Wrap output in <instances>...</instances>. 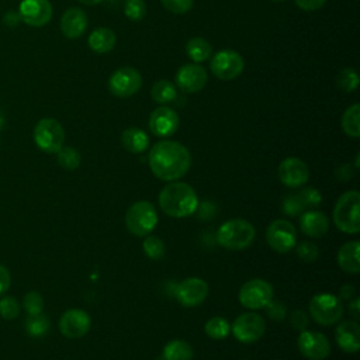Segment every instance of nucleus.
<instances>
[{
	"label": "nucleus",
	"mask_w": 360,
	"mask_h": 360,
	"mask_svg": "<svg viewBox=\"0 0 360 360\" xmlns=\"http://www.w3.org/2000/svg\"><path fill=\"white\" fill-rule=\"evenodd\" d=\"M359 298H353L349 301V314L352 315L353 321H359L360 318V309H359Z\"/></svg>",
	"instance_id": "nucleus-47"
},
{
	"label": "nucleus",
	"mask_w": 360,
	"mask_h": 360,
	"mask_svg": "<svg viewBox=\"0 0 360 360\" xmlns=\"http://www.w3.org/2000/svg\"><path fill=\"white\" fill-rule=\"evenodd\" d=\"M91 326L90 315L79 308L68 309L59 319V330L69 339H79L84 336Z\"/></svg>",
	"instance_id": "nucleus-15"
},
{
	"label": "nucleus",
	"mask_w": 360,
	"mask_h": 360,
	"mask_svg": "<svg viewBox=\"0 0 360 360\" xmlns=\"http://www.w3.org/2000/svg\"><path fill=\"white\" fill-rule=\"evenodd\" d=\"M338 346L346 353H356L360 347V326L357 321H342L335 330Z\"/></svg>",
	"instance_id": "nucleus-20"
},
{
	"label": "nucleus",
	"mask_w": 360,
	"mask_h": 360,
	"mask_svg": "<svg viewBox=\"0 0 360 360\" xmlns=\"http://www.w3.org/2000/svg\"><path fill=\"white\" fill-rule=\"evenodd\" d=\"M22 305L28 315H37V314H41L44 309V298L39 292L31 291L24 295Z\"/></svg>",
	"instance_id": "nucleus-36"
},
{
	"label": "nucleus",
	"mask_w": 360,
	"mask_h": 360,
	"mask_svg": "<svg viewBox=\"0 0 360 360\" xmlns=\"http://www.w3.org/2000/svg\"><path fill=\"white\" fill-rule=\"evenodd\" d=\"M359 117H360V105L353 104L350 105L342 117V128L346 135L352 138H359L360 135V124H359Z\"/></svg>",
	"instance_id": "nucleus-29"
},
{
	"label": "nucleus",
	"mask_w": 360,
	"mask_h": 360,
	"mask_svg": "<svg viewBox=\"0 0 360 360\" xmlns=\"http://www.w3.org/2000/svg\"><path fill=\"white\" fill-rule=\"evenodd\" d=\"M115 32L107 27H100L91 31L89 35V46L96 53H107L114 49L115 46Z\"/></svg>",
	"instance_id": "nucleus-24"
},
{
	"label": "nucleus",
	"mask_w": 360,
	"mask_h": 360,
	"mask_svg": "<svg viewBox=\"0 0 360 360\" xmlns=\"http://www.w3.org/2000/svg\"><path fill=\"white\" fill-rule=\"evenodd\" d=\"M297 194H298L305 211L319 207V204L322 201L321 193L316 188H312V187H305L304 190H300Z\"/></svg>",
	"instance_id": "nucleus-35"
},
{
	"label": "nucleus",
	"mask_w": 360,
	"mask_h": 360,
	"mask_svg": "<svg viewBox=\"0 0 360 360\" xmlns=\"http://www.w3.org/2000/svg\"><path fill=\"white\" fill-rule=\"evenodd\" d=\"M273 1H285V0H273Z\"/></svg>",
	"instance_id": "nucleus-49"
},
{
	"label": "nucleus",
	"mask_w": 360,
	"mask_h": 360,
	"mask_svg": "<svg viewBox=\"0 0 360 360\" xmlns=\"http://www.w3.org/2000/svg\"><path fill=\"white\" fill-rule=\"evenodd\" d=\"M297 255L301 260L307 262V263H311L314 260L318 259V255H319V249L318 246L311 242V240H302L297 245Z\"/></svg>",
	"instance_id": "nucleus-40"
},
{
	"label": "nucleus",
	"mask_w": 360,
	"mask_h": 360,
	"mask_svg": "<svg viewBox=\"0 0 360 360\" xmlns=\"http://www.w3.org/2000/svg\"><path fill=\"white\" fill-rule=\"evenodd\" d=\"M290 323H291V326L294 329L301 332V330H304L308 326L309 319H308V315L302 309H295L290 315Z\"/></svg>",
	"instance_id": "nucleus-43"
},
{
	"label": "nucleus",
	"mask_w": 360,
	"mask_h": 360,
	"mask_svg": "<svg viewBox=\"0 0 360 360\" xmlns=\"http://www.w3.org/2000/svg\"><path fill=\"white\" fill-rule=\"evenodd\" d=\"M336 84L338 87L345 91V93H350L354 91L359 86V75L354 69L352 68H345L339 72L338 77H336Z\"/></svg>",
	"instance_id": "nucleus-34"
},
{
	"label": "nucleus",
	"mask_w": 360,
	"mask_h": 360,
	"mask_svg": "<svg viewBox=\"0 0 360 360\" xmlns=\"http://www.w3.org/2000/svg\"><path fill=\"white\" fill-rule=\"evenodd\" d=\"M49 329V318L46 315L37 314V315H30L25 321V330L30 336H44Z\"/></svg>",
	"instance_id": "nucleus-33"
},
{
	"label": "nucleus",
	"mask_w": 360,
	"mask_h": 360,
	"mask_svg": "<svg viewBox=\"0 0 360 360\" xmlns=\"http://www.w3.org/2000/svg\"><path fill=\"white\" fill-rule=\"evenodd\" d=\"M267 245L277 253H288L297 242V232L288 219H274L266 229Z\"/></svg>",
	"instance_id": "nucleus-10"
},
{
	"label": "nucleus",
	"mask_w": 360,
	"mask_h": 360,
	"mask_svg": "<svg viewBox=\"0 0 360 360\" xmlns=\"http://www.w3.org/2000/svg\"><path fill=\"white\" fill-rule=\"evenodd\" d=\"M280 181L291 188H298L308 181L309 170L304 160L300 158H285L277 169Z\"/></svg>",
	"instance_id": "nucleus-16"
},
{
	"label": "nucleus",
	"mask_w": 360,
	"mask_h": 360,
	"mask_svg": "<svg viewBox=\"0 0 360 360\" xmlns=\"http://www.w3.org/2000/svg\"><path fill=\"white\" fill-rule=\"evenodd\" d=\"M125 15L132 21H141L146 14V4L143 0H127L124 4Z\"/></svg>",
	"instance_id": "nucleus-37"
},
{
	"label": "nucleus",
	"mask_w": 360,
	"mask_h": 360,
	"mask_svg": "<svg viewBox=\"0 0 360 360\" xmlns=\"http://www.w3.org/2000/svg\"><path fill=\"white\" fill-rule=\"evenodd\" d=\"M256 231L253 225L243 218H232L221 224L217 231V242L228 250H242L255 240Z\"/></svg>",
	"instance_id": "nucleus-3"
},
{
	"label": "nucleus",
	"mask_w": 360,
	"mask_h": 360,
	"mask_svg": "<svg viewBox=\"0 0 360 360\" xmlns=\"http://www.w3.org/2000/svg\"><path fill=\"white\" fill-rule=\"evenodd\" d=\"M354 297V287L352 284H345L339 290V300L350 301Z\"/></svg>",
	"instance_id": "nucleus-46"
},
{
	"label": "nucleus",
	"mask_w": 360,
	"mask_h": 360,
	"mask_svg": "<svg viewBox=\"0 0 360 360\" xmlns=\"http://www.w3.org/2000/svg\"><path fill=\"white\" fill-rule=\"evenodd\" d=\"M274 360H280V359H274Z\"/></svg>",
	"instance_id": "nucleus-51"
},
{
	"label": "nucleus",
	"mask_w": 360,
	"mask_h": 360,
	"mask_svg": "<svg viewBox=\"0 0 360 360\" xmlns=\"http://www.w3.org/2000/svg\"><path fill=\"white\" fill-rule=\"evenodd\" d=\"M20 17L31 27H42L52 17V6L48 0H22L20 4Z\"/></svg>",
	"instance_id": "nucleus-19"
},
{
	"label": "nucleus",
	"mask_w": 360,
	"mask_h": 360,
	"mask_svg": "<svg viewBox=\"0 0 360 360\" xmlns=\"http://www.w3.org/2000/svg\"><path fill=\"white\" fill-rule=\"evenodd\" d=\"M10 283H11L10 271L3 264H0V295L8 290Z\"/></svg>",
	"instance_id": "nucleus-45"
},
{
	"label": "nucleus",
	"mask_w": 360,
	"mask_h": 360,
	"mask_svg": "<svg viewBox=\"0 0 360 360\" xmlns=\"http://www.w3.org/2000/svg\"><path fill=\"white\" fill-rule=\"evenodd\" d=\"M208 295V284L198 277H188L180 281L174 290V297L183 307H197L205 301Z\"/></svg>",
	"instance_id": "nucleus-14"
},
{
	"label": "nucleus",
	"mask_w": 360,
	"mask_h": 360,
	"mask_svg": "<svg viewBox=\"0 0 360 360\" xmlns=\"http://www.w3.org/2000/svg\"><path fill=\"white\" fill-rule=\"evenodd\" d=\"M301 231L311 238H321L329 229L328 217L316 210H307L300 217Z\"/></svg>",
	"instance_id": "nucleus-22"
},
{
	"label": "nucleus",
	"mask_w": 360,
	"mask_h": 360,
	"mask_svg": "<svg viewBox=\"0 0 360 360\" xmlns=\"http://www.w3.org/2000/svg\"><path fill=\"white\" fill-rule=\"evenodd\" d=\"M166 10L173 14H184L193 7V0H160Z\"/></svg>",
	"instance_id": "nucleus-41"
},
{
	"label": "nucleus",
	"mask_w": 360,
	"mask_h": 360,
	"mask_svg": "<svg viewBox=\"0 0 360 360\" xmlns=\"http://www.w3.org/2000/svg\"><path fill=\"white\" fill-rule=\"evenodd\" d=\"M56 160H58L59 166H62L63 169L75 170L76 167H79V165L82 162V156L77 149H75L72 146H62L56 152Z\"/></svg>",
	"instance_id": "nucleus-31"
},
{
	"label": "nucleus",
	"mask_w": 360,
	"mask_h": 360,
	"mask_svg": "<svg viewBox=\"0 0 360 360\" xmlns=\"http://www.w3.org/2000/svg\"><path fill=\"white\" fill-rule=\"evenodd\" d=\"M266 330V322L257 312H243L231 325V332L240 343L259 340Z\"/></svg>",
	"instance_id": "nucleus-9"
},
{
	"label": "nucleus",
	"mask_w": 360,
	"mask_h": 360,
	"mask_svg": "<svg viewBox=\"0 0 360 360\" xmlns=\"http://www.w3.org/2000/svg\"><path fill=\"white\" fill-rule=\"evenodd\" d=\"M153 101L158 104H169L173 103L177 97L176 86L169 80H158L150 90Z\"/></svg>",
	"instance_id": "nucleus-28"
},
{
	"label": "nucleus",
	"mask_w": 360,
	"mask_h": 360,
	"mask_svg": "<svg viewBox=\"0 0 360 360\" xmlns=\"http://www.w3.org/2000/svg\"><path fill=\"white\" fill-rule=\"evenodd\" d=\"M359 253H360V243L357 240H350L343 243L336 255L338 264L342 270L350 274H357L360 271V262H359Z\"/></svg>",
	"instance_id": "nucleus-23"
},
{
	"label": "nucleus",
	"mask_w": 360,
	"mask_h": 360,
	"mask_svg": "<svg viewBox=\"0 0 360 360\" xmlns=\"http://www.w3.org/2000/svg\"><path fill=\"white\" fill-rule=\"evenodd\" d=\"M87 28V15L79 7L68 8L60 18V31L66 38L75 39L84 34Z\"/></svg>",
	"instance_id": "nucleus-21"
},
{
	"label": "nucleus",
	"mask_w": 360,
	"mask_h": 360,
	"mask_svg": "<svg viewBox=\"0 0 360 360\" xmlns=\"http://www.w3.org/2000/svg\"><path fill=\"white\" fill-rule=\"evenodd\" d=\"M142 86L141 73L129 66L117 69L108 79V90L112 96L127 98L139 91Z\"/></svg>",
	"instance_id": "nucleus-11"
},
{
	"label": "nucleus",
	"mask_w": 360,
	"mask_h": 360,
	"mask_svg": "<svg viewBox=\"0 0 360 360\" xmlns=\"http://www.w3.org/2000/svg\"><path fill=\"white\" fill-rule=\"evenodd\" d=\"M148 163L155 177L163 181H174L188 172L191 155L180 142L165 139L150 148Z\"/></svg>",
	"instance_id": "nucleus-1"
},
{
	"label": "nucleus",
	"mask_w": 360,
	"mask_h": 360,
	"mask_svg": "<svg viewBox=\"0 0 360 360\" xmlns=\"http://www.w3.org/2000/svg\"><path fill=\"white\" fill-rule=\"evenodd\" d=\"M242 56L232 49H222L214 53L210 62L211 72L219 80H233L243 70Z\"/></svg>",
	"instance_id": "nucleus-12"
},
{
	"label": "nucleus",
	"mask_w": 360,
	"mask_h": 360,
	"mask_svg": "<svg viewBox=\"0 0 360 360\" xmlns=\"http://www.w3.org/2000/svg\"><path fill=\"white\" fill-rule=\"evenodd\" d=\"M121 145L131 153H142L149 146V138L141 128L131 127L122 131Z\"/></svg>",
	"instance_id": "nucleus-25"
},
{
	"label": "nucleus",
	"mask_w": 360,
	"mask_h": 360,
	"mask_svg": "<svg viewBox=\"0 0 360 360\" xmlns=\"http://www.w3.org/2000/svg\"><path fill=\"white\" fill-rule=\"evenodd\" d=\"M159 207L172 218H186L198 208L195 190L184 181H169L159 193Z\"/></svg>",
	"instance_id": "nucleus-2"
},
{
	"label": "nucleus",
	"mask_w": 360,
	"mask_h": 360,
	"mask_svg": "<svg viewBox=\"0 0 360 360\" xmlns=\"http://www.w3.org/2000/svg\"><path fill=\"white\" fill-rule=\"evenodd\" d=\"M297 345L300 353L309 360H323L330 353L328 338L316 330H301Z\"/></svg>",
	"instance_id": "nucleus-13"
},
{
	"label": "nucleus",
	"mask_w": 360,
	"mask_h": 360,
	"mask_svg": "<svg viewBox=\"0 0 360 360\" xmlns=\"http://www.w3.org/2000/svg\"><path fill=\"white\" fill-rule=\"evenodd\" d=\"M79 1H82L83 4H87V6H94V4L101 3L103 0H79Z\"/></svg>",
	"instance_id": "nucleus-48"
},
{
	"label": "nucleus",
	"mask_w": 360,
	"mask_h": 360,
	"mask_svg": "<svg viewBox=\"0 0 360 360\" xmlns=\"http://www.w3.org/2000/svg\"><path fill=\"white\" fill-rule=\"evenodd\" d=\"M333 222L345 233H357L360 231V194L356 190L345 191L333 208Z\"/></svg>",
	"instance_id": "nucleus-4"
},
{
	"label": "nucleus",
	"mask_w": 360,
	"mask_h": 360,
	"mask_svg": "<svg viewBox=\"0 0 360 360\" xmlns=\"http://www.w3.org/2000/svg\"><path fill=\"white\" fill-rule=\"evenodd\" d=\"M163 360H193L194 350L190 343L181 339H174L163 347Z\"/></svg>",
	"instance_id": "nucleus-26"
},
{
	"label": "nucleus",
	"mask_w": 360,
	"mask_h": 360,
	"mask_svg": "<svg viewBox=\"0 0 360 360\" xmlns=\"http://www.w3.org/2000/svg\"><path fill=\"white\" fill-rule=\"evenodd\" d=\"M186 52H187V56L193 62L200 63V62L207 60L212 55V46L205 38L194 37V38H190L187 41Z\"/></svg>",
	"instance_id": "nucleus-27"
},
{
	"label": "nucleus",
	"mask_w": 360,
	"mask_h": 360,
	"mask_svg": "<svg viewBox=\"0 0 360 360\" xmlns=\"http://www.w3.org/2000/svg\"><path fill=\"white\" fill-rule=\"evenodd\" d=\"M309 314L322 326L333 325L343 316L342 300L329 292L316 294L309 301Z\"/></svg>",
	"instance_id": "nucleus-6"
},
{
	"label": "nucleus",
	"mask_w": 360,
	"mask_h": 360,
	"mask_svg": "<svg viewBox=\"0 0 360 360\" xmlns=\"http://www.w3.org/2000/svg\"><path fill=\"white\" fill-rule=\"evenodd\" d=\"M0 125H1V114H0Z\"/></svg>",
	"instance_id": "nucleus-50"
},
{
	"label": "nucleus",
	"mask_w": 360,
	"mask_h": 360,
	"mask_svg": "<svg viewBox=\"0 0 360 360\" xmlns=\"http://www.w3.org/2000/svg\"><path fill=\"white\" fill-rule=\"evenodd\" d=\"M179 128V115L177 112L167 107L160 105L155 108L149 117V129L153 135L166 138L173 135Z\"/></svg>",
	"instance_id": "nucleus-17"
},
{
	"label": "nucleus",
	"mask_w": 360,
	"mask_h": 360,
	"mask_svg": "<svg viewBox=\"0 0 360 360\" xmlns=\"http://www.w3.org/2000/svg\"><path fill=\"white\" fill-rule=\"evenodd\" d=\"M266 312L269 315L270 319L276 321V322H280L285 318V314H287V308L284 304L278 302V301H270L266 307Z\"/></svg>",
	"instance_id": "nucleus-42"
},
{
	"label": "nucleus",
	"mask_w": 360,
	"mask_h": 360,
	"mask_svg": "<svg viewBox=\"0 0 360 360\" xmlns=\"http://www.w3.org/2000/svg\"><path fill=\"white\" fill-rule=\"evenodd\" d=\"M281 210L285 215H290V217H295V215H300L305 211L298 194H288L284 197L283 202H281Z\"/></svg>",
	"instance_id": "nucleus-38"
},
{
	"label": "nucleus",
	"mask_w": 360,
	"mask_h": 360,
	"mask_svg": "<svg viewBox=\"0 0 360 360\" xmlns=\"http://www.w3.org/2000/svg\"><path fill=\"white\" fill-rule=\"evenodd\" d=\"M143 253L152 260H160L166 253V246L159 236L146 235L142 242Z\"/></svg>",
	"instance_id": "nucleus-32"
},
{
	"label": "nucleus",
	"mask_w": 360,
	"mask_h": 360,
	"mask_svg": "<svg viewBox=\"0 0 360 360\" xmlns=\"http://www.w3.org/2000/svg\"><path fill=\"white\" fill-rule=\"evenodd\" d=\"M37 146L46 153H56L65 142L63 127L55 118H42L34 128Z\"/></svg>",
	"instance_id": "nucleus-7"
},
{
	"label": "nucleus",
	"mask_w": 360,
	"mask_h": 360,
	"mask_svg": "<svg viewBox=\"0 0 360 360\" xmlns=\"http://www.w3.org/2000/svg\"><path fill=\"white\" fill-rule=\"evenodd\" d=\"M125 225L135 236L149 235L158 225V212L155 205L146 200L131 204L125 212Z\"/></svg>",
	"instance_id": "nucleus-5"
},
{
	"label": "nucleus",
	"mask_w": 360,
	"mask_h": 360,
	"mask_svg": "<svg viewBox=\"0 0 360 360\" xmlns=\"http://www.w3.org/2000/svg\"><path fill=\"white\" fill-rule=\"evenodd\" d=\"M18 314H20V305L14 297L6 295L0 300V315L4 319L11 321V319L17 318Z\"/></svg>",
	"instance_id": "nucleus-39"
},
{
	"label": "nucleus",
	"mask_w": 360,
	"mask_h": 360,
	"mask_svg": "<svg viewBox=\"0 0 360 360\" xmlns=\"http://www.w3.org/2000/svg\"><path fill=\"white\" fill-rule=\"evenodd\" d=\"M207 72L197 63H186L176 73L177 86L186 93H198L207 84Z\"/></svg>",
	"instance_id": "nucleus-18"
},
{
	"label": "nucleus",
	"mask_w": 360,
	"mask_h": 360,
	"mask_svg": "<svg viewBox=\"0 0 360 360\" xmlns=\"http://www.w3.org/2000/svg\"><path fill=\"white\" fill-rule=\"evenodd\" d=\"M294 1L301 10H305V11L318 10L326 3V0H294Z\"/></svg>",
	"instance_id": "nucleus-44"
},
{
	"label": "nucleus",
	"mask_w": 360,
	"mask_h": 360,
	"mask_svg": "<svg viewBox=\"0 0 360 360\" xmlns=\"http://www.w3.org/2000/svg\"><path fill=\"white\" fill-rule=\"evenodd\" d=\"M274 291L269 281L263 278H252L239 290V302L248 309H262L273 300Z\"/></svg>",
	"instance_id": "nucleus-8"
},
{
	"label": "nucleus",
	"mask_w": 360,
	"mask_h": 360,
	"mask_svg": "<svg viewBox=\"0 0 360 360\" xmlns=\"http://www.w3.org/2000/svg\"><path fill=\"white\" fill-rule=\"evenodd\" d=\"M204 332L207 333V336H210L211 339L215 340H221L225 339L229 333H231V325L228 323V321L222 316H212L210 318L205 325H204Z\"/></svg>",
	"instance_id": "nucleus-30"
}]
</instances>
